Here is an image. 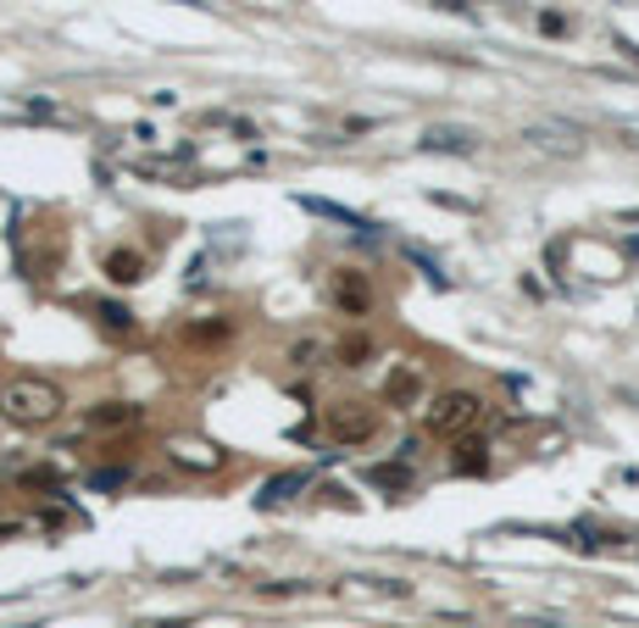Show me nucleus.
<instances>
[{
    "instance_id": "nucleus-1",
    "label": "nucleus",
    "mask_w": 639,
    "mask_h": 628,
    "mask_svg": "<svg viewBox=\"0 0 639 628\" xmlns=\"http://www.w3.org/2000/svg\"><path fill=\"white\" fill-rule=\"evenodd\" d=\"M0 412H7V423H17V428H51L67 412V395L51 378L17 373L12 384H0Z\"/></svg>"
},
{
    "instance_id": "nucleus-2",
    "label": "nucleus",
    "mask_w": 639,
    "mask_h": 628,
    "mask_svg": "<svg viewBox=\"0 0 639 628\" xmlns=\"http://www.w3.org/2000/svg\"><path fill=\"white\" fill-rule=\"evenodd\" d=\"M478 423H484V395H473V390H446L423 412V428L434 434V440H462V434H473Z\"/></svg>"
},
{
    "instance_id": "nucleus-3",
    "label": "nucleus",
    "mask_w": 639,
    "mask_h": 628,
    "mask_svg": "<svg viewBox=\"0 0 639 628\" xmlns=\"http://www.w3.org/2000/svg\"><path fill=\"white\" fill-rule=\"evenodd\" d=\"M323 428H328V440H339V445H367L378 434V412L362 406V401H334L323 412Z\"/></svg>"
},
{
    "instance_id": "nucleus-4",
    "label": "nucleus",
    "mask_w": 639,
    "mask_h": 628,
    "mask_svg": "<svg viewBox=\"0 0 639 628\" xmlns=\"http://www.w3.org/2000/svg\"><path fill=\"white\" fill-rule=\"evenodd\" d=\"M334 306L346 312V317H367V312H373V284H367V273H356V267L334 273Z\"/></svg>"
},
{
    "instance_id": "nucleus-5",
    "label": "nucleus",
    "mask_w": 639,
    "mask_h": 628,
    "mask_svg": "<svg viewBox=\"0 0 639 628\" xmlns=\"http://www.w3.org/2000/svg\"><path fill=\"white\" fill-rule=\"evenodd\" d=\"M139 417H145V412H139L134 401H95V406L84 412V428H101V434H106V428H134Z\"/></svg>"
},
{
    "instance_id": "nucleus-6",
    "label": "nucleus",
    "mask_w": 639,
    "mask_h": 628,
    "mask_svg": "<svg viewBox=\"0 0 639 628\" xmlns=\"http://www.w3.org/2000/svg\"><path fill=\"white\" fill-rule=\"evenodd\" d=\"M367 478H373L378 490H389V495H406L417 485V473L406 462H378V467H367Z\"/></svg>"
},
{
    "instance_id": "nucleus-7",
    "label": "nucleus",
    "mask_w": 639,
    "mask_h": 628,
    "mask_svg": "<svg viewBox=\"0 0 639 628\" xmlns=\"http://www.w3.org/2000/svg\"><path fill=\"white\" fill-rule=\"evenodd\" d=\"M417 390H423V378H417L412 367H401V373H389L384 401H389V406H412V401H417Z\"/></svg>"
},
{
    "instance_id": "nucleus-8",
    "label": "nucleus",
    "mask_w": 639,
    "mask_h": 628,
    "mask_svg": "<svg viewBox=\"0 0 639 628\" xmlns=\"http://www.w3.org/2000/svg\"><path fill=\"white\" fill-rule=\"evenodd\" d=\"M106 278L112 284H139L145 278V256L139 251H112L106 256Z\"/></svg>"
},
{
    "instance_id": "nucleus-9",
    "label": "nucleus",
    "mask_w": 639,
    "mask_h": 628,
    "mask_svg": "<svg viewBox=\"0 0 639 628\" xmlns=\"http://www.w3.org/2000/svg\"><path fill=\"white\" fill-rule=\"evenodd\" d=\"M173 462L178 467H195V473H212L223 462V451L217 445H173Z\"/></svg>"
},
{
    "instance_id": "nucleus-10",
    "label": "nucleus",
    "mask_w": 639,
    "mask_h": 628,
    "mask_svg": "<svg viewBox=\"0 0 639 628\" xmlns=\"http://www.w3.org/2000/svg\"><path fill=\"white\" fill-rule=\"evenodd\" d=\"M367 356H373V340H367V334H346V340L334 346V362H339V367H367Z\"/></svg>"
},
{
    "instance_id": "nucleus-11",
    "label": "nucleus",
    "mask_w": 639,
    "mask_h": 628,
    "mask_svg": "<svg viewBox=\"0 0 639 628\" xmlns=\"http://www.w3.org/2000/svg\"><path fill=\"white\" fill-rule=\"evenodd\" d=\"M428 151H456V156H467L473 151V134H462V128H428Z\"/></svg>"
},
{
    "instance_id": "nucleus-12",
    "label": "nucleus",
    "mask_w": 639,
    "mask_h": 628,
    "mask_svg": "<svg viewBox=\"0 0 639 628\" xmlns=\"http://www.w3.org/2000/svg\"><path fill=\"white\" fill-rule=\"evenodd\" d=\"M484 467H489L484 445H478V440H467V445L456 451V473H467V478H473V473H484Z\"/></svg>"
},
{
    "instance_id": "nucleus-13",
    "label": "nucleus",
    "mask_w": 639,
    "mask_h": 628,
    "mask_svg": "<svg viewBox=\"0 0 639 628\" xmlns=\"http://www.w3.org/2000/svg\"><path fill=\"white\" fill-rule=\"evenodd\" d=\"M95 312H101V323H106L112 334H117V328H123V334H134V312H128V306H112V301H101Z\"/></svg>"
},
{
    "instance_id": "nucleus-14",
    "label": "nucleus",
    "mask_w": 639,
    "mask_h": 628,
    "mask_svg": "<svg viewBox=\"0 0 639 628\" xmlns=\"http://www.w3.org/2000/svg\"><path fill=\"white\" fill-rule=\"evenodd\" d=\"M23 485H28V490H51V485H57V467H28Z\"/></svg>"
},
{
    "instance_id": "nucleus-15",
    "label": "nucleus",
    "mask_w": 639,
    "mask_h": 628,
    "mask_svg": "<svg viewBox=\"0 0 639 628\" xmlns=\"http://www.w3.org/2000/svg\"><path fill=\"white\" fill-rule=\"evenodd\" d=\"M223 334H228V323H195L189 340H223Z\"/></svg>"
},
{
    "instance_id": "nucleus-16",
    "label": "nucleus",
    "mask_w": 639,
    "mask_h": 628,
    "mask_svg": "<svg viewBox=\"0 0 639 628\" xmlns=\"http://www.w3.org/2000/svg\"><path fill=\"white\" fill-rule=\"evenodd\" d=\"M312 356H317V346H312V340H301V346H289V362H295V367H312Z\"/></svg>"
},
{
    "instance_id": "nucleus-17",
    "label": "nucleus",
    "mask_w": 639,
    "mask_h": 628,
    "mask_svg": "<svg viewBox=\"0 0 639 628\" xmlns=\"http://www.w3.org/2000/svg\"><path fill=\"white\" fill-rule=\"evenodd\" d=\"M12 535H23V523H0V540H12Z\"/></svg>"
}]
</instances>
